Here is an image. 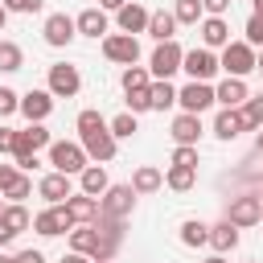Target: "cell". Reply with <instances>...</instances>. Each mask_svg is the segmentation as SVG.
I'll return each mask as SVG.
<instances>
[{"instance_id": "cell-1", "label": "cell", "mask_w": 263, "mask_h": 263, "mask_svg": "<svg viewBox=\"0 0 263 263\" xmlns=\"http://www.w3.org/2000/svg\"><path fill=\"white\" fill-rule=\"evenodd\" d=\"M49 144V132L41 123H29L25 132L12 136V156H16V168H33L37 164V148Z\"/></svg>"}, {"instance_id": "cell-2", "label": "cell", "mask_w": 263, "mask_h": 263, "mask_svg": "<svg viewBox=\"0 0 263 263\" xmlns=\"http://www.w3.org/2000/svg\"><path fill=\"white\" fill-rule=\"evenodd\" d=\"M181 58H185V49L177 45V41H160L156 49H152V62H148V74L156 78V82H168L177 70H181Z\"/></svg>"}, {"instance_id": "cell-3", "label": "cell", "mask_w": 263, "mask_h": 263, "mask_svg": "<svg viewBox=\"0 0 263 263\" xmlns=\"http://www.w3.org/2000/svg\"><path fill=\"white\" fill-rule=\"evenodd\" d=\"M49 164H53V173L74 177V173H82V168H86V152H82V144L58 140V144H49Z\"/></svg>"}, {"instance_id": "cell-4", "label": "cell", "mask_w": 263, "mask_h": 263, "mask_svg": "<svg viewBox=\"0 0 263 263\" xmlns=\"http://www.w3.org/2000/svg\"><path fill=\"white\" fill-rule=\"evenodd\" d=\"M132 205H136L132 185H107V193L99 197V218H115V222H123V218L132 214Z\"/></svg>"}, {"instance_id": "cell-5", "label": "cell", "mask_w": 263, "mask_h": 263, "mask_svg": "<svg viewBox=\"0 0 263 263\" xmlns=\"http://www.w3.org/2000/svg\"><path fill=\"white\" fill-rule=\"evenodd\" d=\"M218 70H226L230 78H242V74H251V70H255V49H251L247 41H230V45L222 49V62H218Z\"/></svg>"}, {"instance_id": "cell-6", "label": "cell", "mask_w": 263, "mask_h": 263, "mask_svg": "<svg viewBox=\"0 0 263 263\" xmlns=\"http://www.w3.org/2000/svg\"><path fill=\"white\" fill-rule=\"evenodd\" d=\"M259 218H263V201L255 193L230 197V205H226V222L230 226H259Z\"/></svg>"}, {"instance_id": "cell-7", "label": "cell", "mask_w": 263, "mask_h": 263, "mask_svg": "<svg viewBox=\"0 0 263 263\" xmlns=\"http://www.w3.org/2000/svg\"><path fill=\"white\" fill-rule=\"evenodd\" d=\"M103 53H107L111 62H119V66H136V58H140V41L127 37V33H107V37H103Z\"/></svg>"}, {"instance_id": "cell-8", "label": "cell", "mask_w": 263, "mask_h": 263, "mask_svg": "<svg viewBox=\"0 0 263 263\" xmlns=\"http://www.w3.org/2000/svg\"><path fill=\"white\" fill-rule=\"evenodd\" d=\"M78 86H82L78 66H66V62L49 66V95H53V99H74V95H78Z\"/></svg>"}, {"instance_id": "cell-9", "label": "cell", "mask_w": 263, "mask_h": 263, "mask_svg": "<svg viewBox=\"0 0 263 263\" xmlns=\"http://www.w3.org/2000/svg\"><path fill=\"white\" fill-rule=\"evenodd\" d=\"M177 103H181L185 115H201L205 107H214V86L210 82H189V86L177 90Z\"/></svg>"}, {"instance_id": "cell-10", "label": "cell", "mask_w": 263, "mask_h": 263, "mask_svg": "<svg viewBox=\"0 0 263 263\" xmlns=\"http://www.w3.org/2000/svg\"><path fill=\"white\" fill-rule=\"evenodd\" d=\"M181 70H185L193 82H210V78L218 74V58H214L210 49H189V53L181 58Z\"/></svg>"}, {"instance_id": "cell-11", "label": "cell", "mask_w": 263, "mask_h": 263, "mask_svg": "<svg viewBox=\"0 0 263 263\" xmlns=\"http://www.w3.org/2000/svg\"><path fill=\"white\" fill-rule=\"evenodd\" d=\"M78 136H82V152H86V156H95V160H115V136H111L107 123L95 127V132H78Z\"/></svg>"}, {"instance_id": "cell-12", "label": "cell", "mask_w": 263, "mask_h": 263, "mask_svg": "<svg viewBox=\"0 0 263 263\" xmlns=\"http://www.w3.org/2000/svg\"><path fill=\"white\" fill-rule=\"evenodd\" d=\"M33 230H37V234H45V238H53V234L74 230V222H70L66 205H49V210H41V214L33 218Z\"/></svg>"}, {"instance_id": "cell-13", "label": "cell", "mask_w": 263, "mask_h": 263, "mask_svg": "<svg viewBox=\"0 0 263 263\" xmlns=\"http://www.w3.org/2000/svg\"><path fill=\"white\" fill-rule=\"evenodd\" d=\"M41 33H45V45H58V49H62V45H70V41H74V33H78V29H74V16L53 12V16H45V29H41Z\"/></svg>"}, {"instance_id": "cell-14", "label": "cell", "mask_w": 263, "mask_h": 263, "mask_svg": "<svg viewBox=\"0 0 263 263\" xmlns=\"http://www.w3.org/2000/svg\"><path fill=\"white\" fill-rule=\"evenodd\" d=\"M62 205H66V214H70V222H74V226H90V222L99 218V197H86V193H70Z\"/></svg>"}, {"instance_id": "cell-15", "label": "cell", "mask_w": 263, "mask_h": 263, "mask_svg": "<svg viewBox=\"0 0 263 263\" xmlns=\"http://www.w3.org/2000/svg\"><path fill=\"white\" fill-rule=\"evenodd\" d=\"M29 210L25 205H4V214H0V247H8L21 230H29Z\"/></svg>"}, {"instance_id": "cell-16", "label": "cell", "mask_w": 263, "mask_h": 263, "mask_svg": "<svg viewBox=\"0 0 263 263\" xmlns=\"http://www.w3.org/2000/svg\"><path fill=\"white\" fill-rule=\"evenodd\" d=\"M29 123H41L49 111H53V95L49 90H29V95H21V107H16Z\"/></svg>"}, {"instance_id": "cell-17", "label": "cell", "mask_w": 263, "mask_h": 263, "mask_svg": "<svg viewBox=\"0 0 263 263\" xmlns=\"http://www.w3.org/2000/svg\"><path fill=\"white\" fill-rule=\"evenodd\" d=\"M230 45V25L226 16H205L201 21V49H226Z\"/></svg>"}, {"instance_id": "cell-18", "label": "cell", "mask_w": 263, "mask_h": 263, "mask_svg": "<svg viewBox=\"0 0 263 263\" xmlns=\"http://www.w3.org/2000/svg\"><path fill=\"white\" fill-rule=\"evenodd\" d=\"M168 136H173L181 148H197V136H201V115H185V111H181V115L173 119V132H168Z\"/></svg>"}, {"instance_id": "cell-19", "label": "cell", "mask_w": 263, "mask_h": 263, "mask_svg": "<svg viewBox=\"0 0 263 263\" xmlns=\"http://www.w3.org/2000/svg\"><path fill=\"white\" fill-rule=\"evenodd\" d=\"M247 99H251V95H247V82H242V78H226V82L214 90V103H222L226 111H238Z\"/></svg>"}, {"instance_id": "cell-20", "label": "cell", "mask_w": 263, "mask_h": 263, "mask_svg": "<svg viewBox=\"0 0 263 263\" xmlns=\"http://www.w3.org/2000/svg\"><path fill=\"white\" fill-rule=\"evenodd\" d=\"M37 193H41L49 205H62V201L70 197V177H66V173H49V177L37 181Z\"/></svg>"}, {"instance_id": "cell-21", "label": "cell", "mask_w": 263, "mask_h": 263, "mask_svg": "<svg viewBox=\"0 0 263 263\" xmlns=\"http://www.w3.org/2000/svg\"><path fill=\"white\" fill-rule=\"evenodd\" d=\"M144 29H148V8H144V4H123V8H119V33L136 37V33H144Z\"/></svg>"}, {"instance_id": "cell-22", "label": "cell", "mask_w": 263, "mask_h": 263, "mask_svg": "<svg viewBox=\"0 0 263 263\" xmlns=\"http://www.w3.org/2000/svg\"><path fill=\"white\" fill-rule=\"evenodd\" d=\"M78 185H82L86 197H103L111 181H107V168H103V164H86V168L78 173Z\"/></svg>"}, {"instance_id": "cell-23", "label": "cell", "mask_w": 263, "mask_h": 263, "mask_svg": "<svg viewBox=\"0 0 263 263\" xmlns=\"http://www.w3.org/2000/svg\"><path fill=\"white\" fill-rule=\"evenodd\" d=\"M160 185H164V173L152 168V164H140V168L132 173V193H156Z\"/></svg>"}, {"instance_id": "cell-24", "label": "cell", "mask_w": 263, "mask_h": 263, "mask_svg": "<svg viewBox=\"0 0 263 263\" xmlns=\"http://www.w3.org/2000/svg\"><path fill=\"white\" fill-rule=\"evenodd\" d=\"M74 29H78L82 37H107V16H103L99 8H86V12H78Z\"/></svg>"}, {"instance_id": "cell-25", "label": "cell", "mask_w": 263, "mask_h": 263, "mask_svg": "<svg viewBox=\"0 0 263 263\" xmlns=\"http://www.w3.org/2000/svg\"><path fill=\"white\" fill-rule=\"evenodd\" d=\"M173 29H177V16H173V12H164V8H160V12H148V29H144V33H152L156 45H160V41H173Z\"/></svg>"}, {"instance_id": "cell-26", "label": "cell", "mask_w": 263, "mask_h": 263, "mask_svg": "<svg viewBox=\"0 0 263 263\" xmlns=\"http://www.w3.org/2000/svg\"><path fill=\"white\" fill-rule=\"evenodd\" d=\"M242 132H247V127H242L238 111H226V107H222V111H218V119H214V136H218V140H238Z\"/></svg>"}, {"instance_id": "cell-27", "label": "cell", "mask_w": 263, "mask_h": 263, "mask_svg": "<svg viewBox=\"0 0 263 263\" xmlns=\"http://www.w3.org/2000/svg\"><path fill=\"white\" fill-rule=\"evenodd\" d=\"M210 247H214L218 255L234 251V247H238V226H230V222H218V226H210Z\"/></svg>"}, {"instance_id": "cell-28", "label": "cell", "mask_w": 263, "mask_h": 263, "mask_svg": "<svg viewBox=\"0 0 263 263\" xmlns=\"http://www.w3.org/2000/svg\"><path fill=\"white\" fill-rule=\"evenodd\" d=\"M173 103H177V86L173 82H152L148 86V107L152 111H168Z\"/></svg>"}, {"instance_id": "cell-29", "label": "cell", "mask_w": 263, "mask_h": 263, "mask_svg": "<svg viewBox=\"0 0 263 263\" xmlns=\"http://www.w3.org/2000/svg\"><path fill=\"white\" fill-rule=\"evenodd\" d=\"M238 119H242V127H247V132H259V127H263V95L247 99V103L238 107Z\"/></svg>"}, {"instance_id": "cell-30", "label": "cell", "mask_w": 263, "mask_h": 263, "mask_svg": "<svg viewBox=\"0 0 263 263\" xmlns=\"http://www.w3.org/2000/svg\"><path fill=\"white\" fill-rule=\"evenodd\" d=\"M29 193H33V181H29L25 173H16L12 181H4V185H0V197H8L12 205H21V197H29Z\"/></svg>"}, {"instance_id": "cell-31", "label": "cell", "mask_w": 263, "mask_h": 263, "mask_svg": "<svg viewBox=\"0 0 263 263\" xmlns=\"http://www.w3.org/2000/svg\"><path fill=\"white\" fill-rule=\"evenodd\" d=\"M193 181H197V168H181V164H173V168L164 173V185H168V189H177V193L193 189Z\"/></svg>"}, {"instance_id": "cell-32", "label": "cell", "mask_w": 263, "mask_h": 263, "mask_svg": "<svg viewBox=\"0 0 263 263\" xmlns=\"http://www.w3.org/2000/svg\"><path fill=\"white\" fill-rule=\"evenodd\" d=\"M181 242H185V247H201V242H210V226L197 222V218L181 222Z\"/></svg>"}, {"instance_id": "cell-33", "label": "cell", "mask_w": 263, "mask_h": 263, "mask_svg": "<svg viewBox=\"0 0 263 263\" xmlns=\"http://www.w3.org/2000/svg\"><path fill=\"white\" fill-rule=\"evenodd\" d=\"M21 66H25L21 45H16V41H0V70H4V74H16Z\"/></svg>"}, {"instance_id": "cell-34", "label": "cell", "mask_w": 263, "mask_h": 263, "mask_svg": "<svg viewBox=\"0 0 263 263\" xmlns=\"http://www.w3.org/2000/svg\"><path fill=\"white\" fill-rule=\"evenodd\" d=\"M107 127H111V136H115V140H127V136H136V132H140V123H136V115H132V111H119Z\"/></svg>"}, {"instance_id": "cell-35", "label": "cell", "mask_w": 263, "mask_h": 263, "mask_svg": "<svg viewBox=\"0 0 263 263\" xmlns=\"http://www.w3.org/2000/svg\"><path fill=\"white\" fill-rule=\"evenodd\" d=\"M152 86V74L144 66H127L123 70V90H148Z\"/></svg>"}, {"instance_id": "cell-36", "label": "cell", "mask_w": 263, "mask_h": 263, "mask_svg": "<svg viewBox=\"0 0 263 263\" xmlns=\"http://www.w3.org/2000/svg\"><path fill=\"white\" fill-rule=\"evenodd\" d=\"M173 16H177V25H197L201 21V0H177Z\"/></svg>"}, {"instance_id": "cell-37", "label": "cell", "mask_w": 263, "mask_h": 263, "mask_svg": "<svg viewBox=\"0 0 263 263\" xmlns=\"http://www.w3.org/2000/svg\"><path fill=\"white\" fill-rule=\"evenodd\" d=\"M247 45H251V49H255V45L263 49V16H259V12H251V21H247Z\"/></svg>"}, {"instance_id": "cell-38", "label": "cell", "mask_w": 263, "mask_h": 263, "mask_svg": "<svg viewBox=\"0 0 263 263\" xmlns=\"http://www.w3.org/2000/svg\"><path fill=\"white\" fill-rule=\"evenodd\" d=\"M127 111H132V115L152 111V107H148V90H127Z\"/></svg>"}, {"instance_id": "cell-39", "label": "cell", "mask_w": 263, "mask_h": 263, "mask_svg": "<svg viewBox=\"0 0 263 263\" xmlns=\"http://www.w3.org/2000/svg\"><path fill=\"white\" fill-rule=\"evenodd\" d=\"M173 164H181V168H197V148H181V144H177Z\"/></svg>"}, {"instance_id": "cell-40", "label": "cell", "mask_w": 263, "mask_h": 263, "mask_svg": "<svg viewBox=\"0 0 263 263\" xmlns=\"http://www.w3.org/2000/svg\"><path fill=\"white\" fill-rule=\"evenodd\" d=\"M16 107H21V95L8 90V86H0V115H12Z\"/></svg>"}, {"instance_id": "cell-41", "label": "cell", "mask_w": 263, "mask_h": 263, "mask_svg": "<svg viewBox=\"0 0 263 263\" xmlns=\"http://www.w3.org/2000/svg\"><path fill=\"white\" fill-rule=\"evenodd\" d=\"M103 123H107V119H103L99 111H82V115H78V132H95V127H103Z\"/></svg>"}, {"instance_id": "cell-42", "label": "cell", "mask_w": 263, "mask_h": 263, "mask_svg": "<svg viewBox=\"0 0 263 263\" xmlns=\"http://www.w3.org/2000/svg\"><path fill=\"white\" fill-rule=\"evenodd\" d=\"M230 4H234V0H201V12H210V16H226Z\"/></svg>"}, {"instance_id": "cell-43", "label": "cell", "mask_w": 263, "mask_h": 263, "mask_svg": "<svg viewBox=\"0 0 263 263\" xmlns=\"http://www.w3.org/2000/svg\"><path fill=\"white\" fill-rule=\"evenodd\" d=\"M4 8H8V12H37L41 0H4Z\"/></svg>"}, {"instance_id": "cell-44", "label": "cell", "mask_w": 263, "mask_h": 263, "mask_svg": "<svg viewBox=\"0 0 263 263\" xmlns=\"http://www.w3.org/2000/svg\"><path fill=\"white\" fill-rule=\"evenodd\" d=\"M16 263H45V255L41 251H21V255H12Z\"/></svg>"}, {"instance_id": "cell-45", "label": "cell", "mask_w": 263, "mask_h": 263, "mask_svg": "<svg viewBox=\"0 0 263 263\" xmlns=\"http://www.w3.org/2000/svg\"><path fill=\"white\" fill-rule=\"evenodd\" d=\"M12 136H16L12 127H0V152H12Z\"/></svg>"}, {"instance_id": "cell-46", "label": "cell", "mask_w": 263, "mask_h": 263, "mask_svg": "<svg viewBox=\"0 0 263 263\" xmlns=\"http://www.w3.org/2000/svg\"><path fill=\"white\" fill-rule=\"evenodd\" d=\"M62 263H95V259H86V255H78V251H70V255L62 259Z\"/></svg>"}, {"instance_id": "cell-47", "label": "cell", "mask_w": 263, "mask_h": 263, "mask_svg": "<svg viewBox=\"0 0 263 263\" xmlns=\"http://www.w3.org/2000/svg\"><path fill=\"white\" fill-rule=\"evenodd\" d=\"M99 4H103V8H111V12H119V8L127 4V0H99Z\"/></svg>"}, {"instance_id": "cell-48", "label": "cell", "mask_w": 263, "mask_h": 263, "mask_svg": "<svg viewBox=\"0 0 263 263\" xmlns=\"http://www.w3.org/2000/svg\"><path fill=\"white\" fill-rule=\"evenodd\" d=\"M255 70H259V74H263V49H259V53H255Z\"/></svg>"}, {"instance_id": "cell-49", "label": "cell", "mask_w": 263, "mask_h": 263, "mask_svg": "<svg viewBox=\"0 0 263 263\" xmlns=\"http://www.w3.org/2000/svg\"><path fill=\"white\" fill-rule=\"evenodd\" d=\"M4 21H8V8H4V4H0V29H4Z\"/></svg>"}, {"instance_id": "cell-50", "label": "cell", "mask_w": 263, "mask_h": 263, "mask_svg": "<svg viewBox=\"0 0 263 263\" xmlns=\"http://www.w3.org/2000/svg\"><path fill=\"white\" fill-rule=\"evenodd\" d=\"M251 4H255V12H259V16H263V0H251Z\"/></svg>"}, {"instance_id": "cell-51", "label": "cell", "mask_w": 263, "mask_h": 263, "mask_svg": "<svg viewBox=\"0 0 263 263\" xmlns=\"http://www.w3.org/2000/svg\"><path fill=\"white\" fill-rule=\"evenodd\" d=\"M0 263H16V259H12V255H0Z\"/></svg>"}, {"instance_id": "cell-52", "label": "cell", "mask_w": 263, "mask_h": 263, "mask_svg": "<svg viewBox=\"0 0 263 263\" xmlns=\"http://www.w3.org/2000/svg\"><path fill=\"white\" fill-rule=\"evenodd\" d=\"M205 263H226V259H222V255H214V259H205Z\"/></svg>"}, {"instance_id": "cell-53", "label": "cell", "mask_w": 263, "mask_h": 263, "mask_svg": "<svg viewBox=\"0 0 263 263\" xmlns=\"http://www.w3.org/2000/svg\"><path fill=\"white\" fill-rule=\"evenodd\" d=\"M259 152H263V127H259Z\"/></svg>"}, {"instance_id": "cell-54", "label": "cell", "mask_w": 263, "mask_h": 263, "mask_svg": "<svg viewBox=\"0 0 263 263\" xmlns=\"http://www.w3.org/2000/svg\"><path fill=\"white\" fill-rule=\"evenodd\" d=\"M0 214H4V197H0Z\"/></svg>"}, {"instance_id": "cell-55", "label": "cell", "mask_w": 263, "mask_h": 263, "mask_svg": "<svg viewBox=\"0 0 263 263\" xmlns=\"http://www.w3.org/2000/svg\"><path fill=\"white\" fill-rule=\"evenodd\" d=\"M251 263H255V259H251Z\"/></svg>"}, {"instance_id": "cell-56", "label": "cell", "mask_w": 263, "mask_h": 263, "mask_svg": "<svg viewBox=\"0 0 263 263\" xmlns=\"http://www.w3.org/2000/svg\"><path fill=\"white\" fill-rule=\"evenodd\" d=\"M259 222H263V218H259Z\"/></svg>"}]
</instances>
